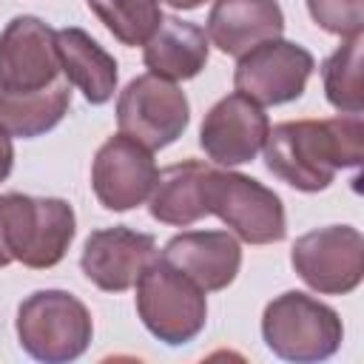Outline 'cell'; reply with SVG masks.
Wrapping results in <instances>:
<instances>
[{
  "instance_id": "obj_8",
  "label": "cell",
  "mask_w": 364,
  "mask_h": 364,
  "mask_svg": "<svg viewBox=\"0 0 364 364\" xmlns=\"http://www.w3.org/2000/svg\"><path fill=\"white\" fill-rule=\"evenodd\" d=\"M290 264L299 279L316 293H353L364 276V236L353 225H327L307 230L293 242Z\"/></svg>"
},
{
  "instance_id": "obj_15",
  "label": "cell",
  "mask_w": 364,
  "mask_h": 364,
  "mask_svg": "<svg viewBox=\"0 0 364 364\" xmlns=\"http://www.w3.org/2000/svg\"><path fill=\"white\" fill-rule=\"evenodd\" d=\"M284 31V11L276 0H213L208 14L210 43L230 57H242Z\"/></svg>"
},
{
  "instance_id": "obj_14",
  "label": "cell",
  "mask_w": 364,
  "mask_h": 364,
  "mask_svg": "<svg viewBox=\"0 0 364 364\" xmlns=\"http://www.w3.org/2000/svg\"><path fill=\"white\" fill-rule=\"evenodd\" d=\"M162 259L205 293L225 290L242 267V245L228 230H185L162 247Z\"/></svg>"
},
{
  "instance_id": "obj_3",
  "label": "cell",
  "mask_w": 364,
  "mask_h": 364,
  "mask_svg": "<svg viewBox=\"0 0 364 364\" xmlns=\"http://www.w3.org/2000/svg\"><path fill=\"white\" fill-rule=\"evenodd\" d=\"M91 336V313L68 290H34L17 307L20 347L43 364H68L80 358Z\"/></svg>"
},
{
  "instance_id": "obj_9",
  "label": "cell",
  "mask_w": 364,
  "mask_h": 364,
  "mask_svg": "<svg viewBox=\"0 0 364 364\" xmlns=\"http://www.w3.org/2000/svg\"><path fill=\"white\" fill-rule=\"evenodd\" d=\"M313 68L316 60L304 46L276 37L239 57L233 88L259 105H282L304 94Z\"/></svg>"
},
{
  "instance_id": "obj_2",
  "label": "cell",
  "mask_w": 364,
  "mask_h": 364,
  "mask_svg": "<svg viewBox=\"0 0 364 364\" xmlns=\"http://www.w3.org/2000/svg\"><path fill=\"white\" fill-rule=\"evenodd\" d=\"M136 313L145 330L168 347L193 341L208 321L205 290L156 256L136 279Z\"/></svg>"
},
{
  "instance_id": "obj_18",
  "label": "cell",
  "mask_w": 364,
  "mask_h": 364,
  "mask_svg": "<svg viewBox=\"0 0 364 364\" xmlns=\"http://www.w3.org/2000/svg\"><path fill=\"white\" fill-rule=\"evenodd\" d=\"M208 168L210 165L199 159H185V162H176L159 171L154 191L148 196L151 216L173 228H188L199 222L202 216H208L205 196H202V182H205Z\"/></svg>"
},
{
  "instance_id": "obj_17",
  "label": "cell",
  "mask_w": 364,
  "mask_h": 364,
  "mask_svg": "<svg viewBox=\"0 0 364 364\" xmlns=\"http://www.w3.org/2000/svg\"><path fill=\"white\" fill-rule=\"evenodd\" d=\"M60 68L71 85L82 91L91 105H102L117 91V60L82 28L68 26L57 31Z\"/></svg>"
},
{
  "instance_id": "obj_19",
  "label": "cell",
  "mask_w": 364,
  "mask_h": 364,
  "mask_svg": "<svg viewBox=\"0 0 364 364\" xmlns=\"http://www.w3.org/2000/svg\"><path fill=\"white\" fill-rule=\"evenodd\" d=\"M68 105H71V82L65 77L37 91H20V94L0 91V125L11 136L34 139L51 131L54 125H60V119L68 114Z\"/></svg>"
},
{
  "instance_id": "obj_4",
  "label": "cell",
  "mask_w": 364,
  "mask_h": 364,
  "mask_svg": "<svg viewBox=\"0 0 364 364\" xmlns=\"http://www.w3.org/2000/svg\"><path fill=\"white\" fill-rule=\"evenodd\" d=\"M262 338L279 358L313 364L336 355L344 324L330 304L301 290H287L267 301L262 313Z\"/></svg>"
},
{
  "instance_id": "obj_20",
  "label": "cell",
  "mask_w": 364,
  "mask_h": 364,
  "mask_svg": "<svg viewBox=\"0 0 364 364\" xmlns=\"http://www.w3.org/2000/svg\"><path fill=\"white\" fill-rule=\"evenodd\" d=\"M361 51H364V37L361 34L344 37V43L321 65L324 97L341 114H361V108H364Z\"/></svg>"
},
{
  "instance_id": "obj_21",
  "label": "cell",
  "mask_w": 364,
  "mask_h": 364,
  "mask_svg": "<svg viewBox=\"0 0 364 364\" xmlns=\"http://www.w3.org/2000/svg\"><path fill=\"white\" fill-rule=\"evenodd\" d=\"M88 9L122 46H145L162 23L159 0H88Z\"/></svg>"
},
{
  "instance_id": "obj_7",
  "label": "cell",
  "mask_w": 364,
  "mask_h": 364,
  "mask_svg": "<svg viewBox=\"0 0 364 364\" xmlns=\"http://www.w3.org/2000/svg\"><path fill=\"white\" fill-rule=\"evenodd\" d=\"M191 122V102L185 91L156 74L134 77L117 100L119 134L156 151L176 142Z\"/></svg>"
},
{
  "instance_id": "obj_6",
  "label": "cell",
  "mask_w": 364,
  "mask_h": 364,
  "mask_svg": "<svg viewBox=\"0 0 364 364\" xmlns=\"http://www.w3.org/2000/svg\"><path fill=\"white\" fill-rule=\"evenodd\" d=\"M3 208L14 262H23L34 270H46L63 262L77 233V216L65 199L3 193Z\"/></svg>"
},
{
  "instance_id": "obj_24",
  "label": "cell",
  "mask_w": 364,
  "mask_h": 364,
  "mask_svg": "<svg viewBox=\"0 0 364 364\" xmlns=\"http://www.w3.org/2000/svg\"><path fill=\"white\" fill-rule=\"evenodd\" d=\"M11 247H9V230H6V208H3V196H0V267L11 264Z\"/></svg>"
},
{
  "instance_id": "obj_11",
  "label": "cell",
  "mask_w": 364,
  "mask_h": 364,
  "mask_svg": "<svg viewBox=\"0 0 364 364\" xmlns=\"http://www.w3.org/2000/svg\"><path fill=\"white\" fill-rule=\"evenodd\" d=\"M156 173L159 171L151 156V148L125 134H114L94 154L91 188L102 208L122 213L151 196Z\"/></svg>"
},
{
  "instance_id": "obj_23",
  "label": "cell",
  "mask_w": 364,
  "mask_h": 364,
  "mask_svg": "<svg viewBox=\"0 0 364 364\" xmlns=\"http://www.w3.org/2000/svg\"><path fill=\"white\" fill-rule=\"evenodd\" d=\"M14 168V145H11V134L0 125V182L9 179Z\"/></svg>"
},
{
  "instance_id": "obj_22",
  "label": "cell",
  "mask_w": 364,
  "mask_h": 364,
  "mask_svg": "<svg viewBox=\"0 0 364 364\" xmlns=\"http://www.w3.org/2000/svg\"><path fill=\"white\" fill-rule=\"evenodd\" d=\"M307 11L318 28L341 40L364 28V0H307Z\"/></svg>"
},
{
  "instance_id": "obj_13",
  "label": "cell",
  "mask_w": 364,
  "mask_h": 364,
  "mask_svg": "<svg viewBox=\"0 0 364 364\" xmlns=\"http://www.w3.org/2000/svg\"><path fill=\"white\" fill-rule=\"evenodd\" d=\"M159 256L156 239L125 225L91 230L82 245L80 267L88 282L105 293H122L136 284L142 270Z\"/></svg>"
},
{
  "instance_id": "obj_16",
  "label": "cell",
  "mask_w": 364,
  "mask_h": 364,
  "mask_svg": "<svg viewBox=\"0 0 364 364\" xmlns=\"http://www.w3.org/2000/svg\"><path fill=\"white\" fill-rule=\"evenodd\" d=\"M208 54L210 46L205 28L179 17H162L159 28L142 46V60L148 71L171 82L193 80L208 65Z\"/></svg>"
},
{
  "instance_id": "obj_10",
  "label": "cell",
  "mask_w": 364,
  "mask_h": 364,
  "mask_svg": "<svg viewBox=\"0 0 364 364\" xmlns=\"http://www.w3.org/2000/svg\"><path fill=\"white\" fill-rule=\"evenodd\" d=\"M63 74L57 31L34 14H20L0 31V91H37Z\"/></svg>"
},
{
  "instance_id": "obj_25",
  "label": "cell",
  "mask_w": 364,
  "mask_h": 364,
  "mask_svg": "<svg viewBox=\"0 0 364 364\" xmlns=\"http://www.w3.org/2000/svg\"><path fill=\"white\" fill-rule=\"evenodd\" d=\"M159 3H165V6H171V9H176V11H191V9L205 6L208 0H159Z\"/></svg>"
},
{
  "instance_id": "obj_5",
  "label": "cell",
  "mask_w": 364,
  "mask_h": 364,
  "mask_svg": "<svg viewBox=\"0 0 364 364\" xmlns=\"http://www.w3.org/2000/svg\"><path fill=\"white\" fill-rule=\"evenodd\" d=\"M202 196L208 216H219L247 245H273L287 236V219L279 193L253 176L208 168Z\"/></svg>"
},
{
  "instance_id": "obj_1",
  "label": "cell",
  "mask_w": 364,
  "mask_h": 364,
  "mask_svg": "<svg viewBox=\"0 0 364 364\" xmlns=\"http://www.w3.org/2000/svg\"><path fill=\"white\" fill-rule=\"evenodd\" d=\"M361 114L330 119H287L267 131L264 165L296 191H324L341 168H358L364 148Z\"/></svg>"
},
{
  "instance_id": "obj_12",
  "label": "cell",
  "mask_w": 364,
  "mask_h": 364,
  "mask_svg": "<svg viewBox=\"0 0 364 364\" xmlns=\"http://www.w3.org/2000/svg\"><path fill=\"white\" fill-rule=\"evenodd\" d=\"M270 119L259 102L233 91L210 105L199 128V145L216 165H245L259 156Z\"/></svg>"
}]
</instances>
